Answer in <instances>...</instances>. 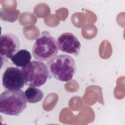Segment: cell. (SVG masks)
Returning <instances> with one entry per match:
<instances>
[{
  "mask_svg": "<svg viewBox=\"0 0 125 125\" xmlns=\"http://www.w3.org/2000/svg\"><path fill=\"white\" fill-rule=\"evenodd\" d=\"M57 43L58 48L62 52L75 56H78L80 53V42L72 33L65 32L61 34L57 38Z\"/></svg>",
  "mask_w": 125,
  "mask_h": 125,
  "instance_id": "obj_6",
  "label": "cell"
},
{
  "mask_svg": "<svg viewBox=\"0 0 125 125\" xmlns=\"http://www.w3.org/2000/svg\"><path fill=\"white\" fill-rule=\"evenodd\" d=\"M32 56L27 49H20L10 59L13 63L18 67H23L30 62Z\"/></svg>",
  "mask_w": 125,
  "mask_h": 125,
  "instance_id": "obj_8",
  "label": "cell"
},
{
  "mask_svg": "<svg viewBox=\"0 0 125 125\" xmlns=\"http://www.w3.org/2000/svg\"><path fill=\"white\" fill-rule=\"evenodd\" d=\"M24 94L27 102L32 104L40 102L44 97L43 92L34 86L28 87L24 91Z\"/></svg>",
  "mask_w": 125,
  "mask_h": 125,
  "instance_id": "obj_9",
  "label": "cell"
},
{
  "mask_svg": "<svg viewBox=\"0 0 125 125\" xmlns=\"http://www.w3.org/2000/svg\"><path fill=\"white\" fill-rule=\"evenodd\" d=\"M0 55L1 60L11 59L19 51L20 42L18 37L12 33H5L0 38Z\"/></svg>",
  "mask_w": 125,
  "mask_h": 125,
  "instance_id": "obj_7",
  "label": "cell"
},
{
  "mask_svg": "<svg viewBox=\"0 0 125 125\" xmlns=\"http://www.w3.org/2000/svg\"><path fill=\"white\" fill-rule=\"evenodd\" d=\"M2 83L6 89H21L25 84L21 69L15 67H7L3 74Z\"/></svg>",
  "mask_w": 125,
  "mask_h": 125,
  "instance_id": "obj_5",
  "label": "cell"
},
{
  "mask_svg": "<svg viewBox=\"0 0 125 125\" xmlns=\"http://www.w3.org/2000/svg\"><path fill=\"white\" fill-rule=\"evenodd\" d=\"M27 102L21 89H7L0 95V111L6 115L18 116L26 108Z\"/></svg>",
  "mask_w": 125,
  "mask_h": 125,
  "instance_id": "obj_2",
  "label": "cell"
},
{
  "mask_svg": "<svg viewBox=\"0 0 125 125\" xmlns=\"http://www.w3.org/2000/svg\"><path fill=\"white\" fill-rule=\"evenodd\" d=\"M25 84L29 86L40 87L49 77L47 65L40 61H33L21 68Z\"/></svg>",
  "mask_w": 125,
  "mask_h": 125,
  "instance_id": "obj_4",
  "label": "cell"
},
{
  "mask_svg": "<svg viewBox=\"0 0 125 125\" xmlns=\"http://www.w3.org/2000/svg\"><path fill=\"white\" fill-rule=\"evenodd\" d=\"M47 66L49 74L54 79L64 82L71 80L76 73V64L68 55L60 54L48 61Z\"/></svg>",
  "mask_w": 125,
  "mask_h": 125,
  "instance_id": "obj_1",
  "label": "cell"
},
{
  "mask_svg": "<svg viewBox=\"0 0 125 125\" xmlns=\"http://www.w3.org/2000/svg\"><path fill=\"white\" fill-rule=\"evenodd\" d=\"M57 41L46 31L42 32L37 38L32 47L34 58L40 61H48L57 56L58 53Z\"/></svg>",
  "mask_w": 125,
  "mask_h": 125,
  "instance_id": "obj_3",
  "label": "cell"
}]
</instances>
